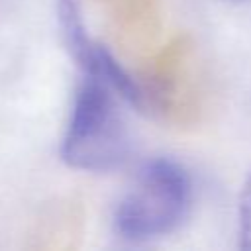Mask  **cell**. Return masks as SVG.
<instances>
[{
    "label": "cell",
    "instance_id": "1",
    "mask_svg": "<svg viewBox=\"0 0 251 251\" xmlns=\"http://www.w3.org/2000/svg\"><path fill=\"white\" fill-rule=\"evenodd\" d=\"M192 206V178L171 157L145 161L120 196L112 227L127 243H149L175 233Z\"/></svg>",
    "mask_w": 251,
    "mask_h": 251
},
{
    "label": "cell",
    "instance_id": "2",
    "mask_svg": "<svg viewBox=\"0 0 251 251\" xmlns=\"http://www.w3.org/2000/svg\"><path fill=\"white\" fill-rule=\"evenodd\" d=\"M116 96L104 80L92 75L80 78L61 141V159L69 167L108 173L127 159L129 133Z\"/></svg>",
    "mask_w": 251,
    "mask_h": 251
},
{
    "label": "cell",
    "instance_id": "3",
    "mask_svg": "<svg viewBox=\"0 0 251 251\" xmlns=\"http://www.w3.org/2000/svg\"><path fill=\"white\" fill-rule=\"evenodd\" d=\"M237 245L251 249V169L245 175L237 204Z\"/></svg>",
    "mask_w": 251,
    "mask_h": 251
}]
</instances>
